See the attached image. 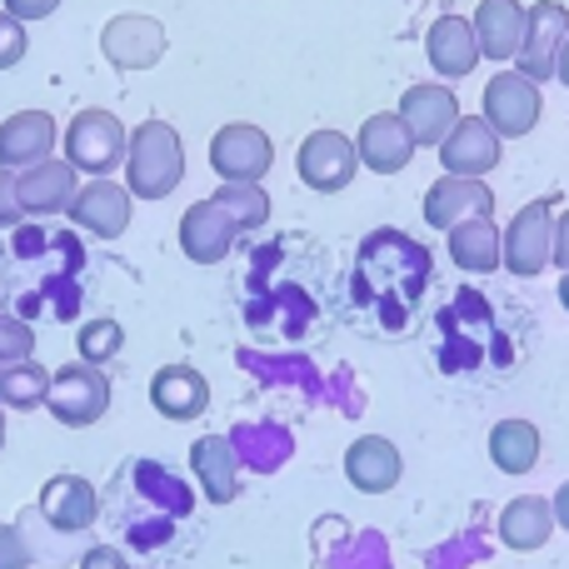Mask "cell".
Masks as SVG:
<instances>
[{
	"label": "cell",
	"instance_id": "cell-40",
	"mask_svg": "<svg viewBox=\"0 0 569 569\" xmlns=\"http://www.w3.org/2000/svg\"><path fill=\"white\" fill-rule=\"evenodd\" d=\"M0 445H6V415H0Z\"/></svg>",
	"mask_w": 569,
	"mask_h": 569
},
{
	"label": "cell",
	"instance_id": "cell-23",
	"mask_svg": "<svg viewBox=\"0 0 569 569\" xmlns=\"http://www.w3.org/2000/svg\"><path fill=\"white\" fill-rule=\"evenodd\" d=\"M150 405H156L166 420H196L210 405V385H206V375L190 370V365H166V370H156V380H150Z\"/></svg>",
	"mask_w": 569,
	"mask_h": 569
},
{
	"label": "cell",
	"instance_id": "cell-14",
	"mask_svg": "<svg viewBox=\"0 0 569 569\" xmlns=\"http://www.w3.org/2000/svg\"><path fill=\"white\" fill-rule=\"evenodd\" d=\"M355 150H360V166H370L375 176H400L420 146H415L410 126L400 120V110H375V116H365Z\"/></svg>",
	"mask_w": 569,
	"mask_h": 569
},
{
	"label": "cell",
	"instance_id": "cell-6",
	"mask_svg": "<svg viewBox=\"0 0 569 569\" xmlns=\"http://www.w3.org/2000/svg\"><path fill=\"white\" fill-rule=\"evenodd\" d=\"M295 170H300V180L310 190H320V196H335V190H345L355 180V170H360V150H355L350 136H340V130H310V136L300 140V150H295Z\"/></svg>",
	"mask_w": 569,
	"mask_h": 569
},
{
	"label": "cell",
	"instance_id": "cell-37",
	"mask_svg": "<svg viewBox=\"0 0 569 569\" xmlns=\"http://www.w3.org/2000/svg\"><path fill=\"white\" fill-rule=\"evenodd\" d=\"M550 510H555V525H565V530H569V480L560 485V490H555Z\"/></svg>",
	"mask_w": 569,
	"mask_h": 569
},
{
	"label": "cell",
	"instance_id": "cell-19",
	"mask_svg": "<svg viewBox=\"0 0 569 569\" xmlns=\"http://www.w3.org/2000/svg\"><path fill=\"white\" fill-rule=\"evenodd\" d=\"M475 40H480L485 60H515L525 46V26H530V6L520 0H480V10L470 16Z\"/></svg>",
	"mask_w": 569,
	"mask_h": 569
},
{
	"label": "cell",
	"instance_id": "cell-25",
	"mask_svg": "<svg viewBox=\"0 0 569 569\" xmlns=\"http://www.w3.org/2000/svg\"><path fill=\"white\" fill-rule=\"evenodd\" d=\"M445 236H450V260L465 276L500 270V226H495V216H470L460 226H450Z\"/></svg>",
	"mask_w": 569,
	"mask_h": 569
},
{
	"label": "cell",
	"instance_id": "cell-18",
	"mask_svg": "<svg viewBox=\"0 0 569 569\" xmlns=\"http://www.w3.org/2000/svg\"><path fill=\"white\" fill-rule=\"evenodd\" d=\"M76 166L70 160H36L16 176V196L26 216H66L70 200H76Z\"/></svg>",
	"mask_w": 569,
	"mask_h": 569
},
{
	"label": "cell",
	"instance_id": "cell-22",
	"mask_svg": "<svg viewBox=\"0 0 569 569\" xmlns=\"http://www.w3.org/2000/svg\"><path fill=\"white\" fill-rule=\"evenodd\" d=\"M56 150V120L46 110H16L0 126V166L6 170H26L36 160H50Z\"/></svg>",
	"mask_w": 569,
	"mask_h": 569
},
{
	"label": "cell",
	"instance_id": "cell-34",
	"mask_svg": "<svg viewBox=\"0 0 569 569\" xmlns=\"http://www.w3.org/2000/svg\"><path fill=\"white\" fill-rule=\"evenodd\" d=\"M80 569H130V560L116 550V545H96V550H86Z\"/></svg>",
	"mask_w": 569,
	"mask_h": 569
},
{
	"label": "cell",
	"instance_id": "cell-36",
	"mask_svg": "<svg viewBox=\"0 0 569 569\" xmlns=\"http://www.w3.org/2000/svg\"><path fill=\"white\" fill-rule=\"evenodd\" d=\"M550 266L569 270V210H565L560 220H555V256H550Z\"/></svg>",
	"mask_w": 569,
	"mask_h": 569
},
{
	"label": "cell",
	"instance_id": "cell-33",
	"mask_svg": "<svg viewBox=\"0 0 569 569\" xmlns=\"http://www.w3.org/2000/svg\"><path fill=\"white\" fill-rule=\"evenodd\" d=\"M0 569H30V550L16 525H0Z\"/></svg>",
	"mask_w": 569,
	"mask_h": 569
},
{
	"label": "cell",
	"instance_id": "cell-32",
	"mask_svg": "<svg viewBox=\"0 0 569 569\" xmlns=\"http://www.w3.org/2000/svg\"><path fill=\"white\" fill-rule=\"evenodd\" d=\"M26 220V210H20V196H16V170L0 166V230L20 226Z\"/></svg>",
	"mask_w": 569,
	"mask_h": 569
},
{
	"label": "cell",
	"instance_id": "cell-13",
	"mask_svg": "<svg viewBox=\"0 0 569 569\" xmlns=\"http://www.w3.org/2000/svg\"><path fill=\"white\" fill-rule=\"evenodd\" d=\"M130 200L136 196H130L126 186H116L110 176H90V186L76 190V200H70L66 216L76 220L86 236L116 240V236H126V226H130Z\"/></svg>",
	"mask_w": 569,
	"mask_h": 569
},
{
	"label": "cell",
	"instance_id": "cell-28",
	"mask_svg": "<svg viewBox=\"0 0 569 569\" xmlns=\"http://www.w3.org/2000/svg\"><path fill=\"white\" fill-rule=\"evenodd\" d=\"M216 200L230 210V220L240 226V236L246 230H260L270 220V196L260 180H226V186L216 190Z\"/></svg>",
	"mask_w": 569,
	"mask_h": 569
},
{
	"label": "cell",
	"instance_id": "cell-35",
	"mask_svg": "<svg viewBox=\"0 0 569 569\" xmlns=\"http://www.w3.org/2000/svg\"><path fill=\"white\" fill-rule=\"evenodd\" d=\"M6 10L16 20H46V16H56L60 10V0H6Z\"/></svg>",
	"mask_w": 569,
	"mask_h": 569
},
{
	"label": "cell",
	"instance_id": "cell-30",
	"mask_svg": "<svg viewBox=\"0 0 569 569\" xmlns=\"http://www.w3.org/2000/svg\"><path fill=\"white\" fill-rule=\"evenodd\" d=\"M36 355V330H30L20 315L0 310V365H16Z\"/></svg>",
	"mask_w": 569,
	"mask_h": 569
},
{
	"label": "cell",
	"instance_id": "cell-9",
	"mask_svg": "<svg viewBox=\"0 0 569 569\" xmlns=\"http://www.w3.org/2000/svg\"><path fill=\"white\" fill-rule=\"evenodd\" d=\"M435 150H440L445 176H480L485 180L495 166H500L505 140L495 136V126L485 116H460L455 120V130Z\"/></svg>",
	"mask_w": 569,
	"mask_h": 569
},
{
	"label": "cell",
	"instance_id": "cell-16",
	"mask_svg": "<svg viewBox=\"0 0 569 569\" xmlns=\"http://www.w3.org/2000/svg\"><path fill=\"white\" fill-rule=\"evenodd\" d=\"M425 60L440 80H465L480 66V40H475L470 16H440L430 30H425Z\"/></svg>",
	"mask_w": 569,
	"mask_h": 569
},
{
	"label": "cell",
	"instance_id": "cell-27",
	"mask_svg": "<svg viewBox=\"0 0 569 569\" xmlns=\"http://www.w3.org/2000/svg\"><path fill=\"white\" fill-rule=\"evenodd\" d=\"M46 390L50 370H40L30 360L0 365V410H36V405H46Z\"/></svg>",
	"mask_w": 569,
	"mask_h": 569
},
{
	"label": "cell",
	"instance_id": "cell-11",
	"mask_svg": "<svg viewBox=\"0 0 569 569\" xmlns=\"http://www.w3.org/2000/svg\"><path fill=\"white\" fill-rule=\"evenodd\" d=\"M565 36H569V10L560 0H535L530 26H525V46H520V56H515V70L530 76L535 86L555 80V56H560Z\"/></svg>",
	"mask_w": 569,
	"mask_h": 569
},
{
	"label": "cell",
	"instance_id": "cell-24",
	"mask_svg": "<svg viewBox=\"0 0 569 569\" xmlns=\"http://www.w3.org/2000/svg\"><path fill=\"white\" fill-rule=\"evenodd\" d=\"M495 535H500L505 550H540L545 540L555 535V510L550 500H540V495H520V500H510L500 510V520H495Z\"/></svg>",
	"mask_w": 569,
	"mask_h": 569
},
{
	"label": "cell",
	"instance_id": "cell-1",
	"mask_svg": "<svg viewBox=\"0 0 569 569\" xmlns=\"http://www.w3.org/2000/svg\"><path fill=\"white\" fill-rule=\"evenodd\" d=\"M186 180V140L170 120H146L126 146V190L136 200H166Z\"/></svg>",
	"mask_w": 569,
	"mask_h": 569
},
{
	"label": "cell",
	"instance_id": "cell-39",
	"mask_svg": "<svg viewBox=\"0 0 569 569\" xmlns=\"http://www.w3.org/2000/svg\"><path fill=\"white\" fill-rule=\"evenodd\" d=\"M560 305H565V310H569V270H565V276H560Z\"/></svg>",
	"mask_w": 569,
	"mask_h": 569
},
{
	"label": "cell",
	"instance_id": "cell-29",
	"mask_svg": "<svg viewBox=\"0 0 569 569\" xmlns=\"http://www.w3.org/2000/svg\"><path fill=\"white\" fill-rule=\"evenodd\" d=\"M80 360L86 365H106L120 355V345H126V330H120L116 320H90L86 330H80Z\"/></svg>",
	"mask_w": 569,
	"mask_h": 569
},
{
	"label": "cell",
	"instance_id": "cell-4",
	"mask_svg": "<svg viewBox=\"0 0 569 569\" xmlns=\"http://www.w3.org/2000/svg\"><path fill=\"white\" fill-rule=\"evenodd\" d=\"M480 116L495 126L500 140H520L540 126L545 116V96L530 76L520 70H500V76L485 80V96H480Z\"/></svg>",
	"mask_w": 569,
	"mask_h": 569
},
{
	"label": "cell",
	"instance_id": "cell-38",
	"mask_svg": "<svg viewBox=\"0 0 569 569\" xmlns=\"http://www.w3.org/2000/svg\"><path fill=\"white\" fill-rule=\"evenodd\" d=\"M555 80H560V86H569V36H565L560 56H555Z\"/></svg>",
	"mask_w": 569,
	"mask_h": 569
},
{
	"label": "cell",
	"instance_id": "cell-10",
	"mask_svg": "<svg viewBox=\"0 0 569 569\" xmlns=\"http://www.w3.org/2000/svg\"><path fill=\"white\" fill-rule=\"evenodd\" d=\"M395 110H400V120L410 126L415 146H440V140L455 130V120L465 116L460 96H455L445 80H420V86H410Z\"/></svg>",
	"mask_w": 569,
	"mask_h": 569
},
{
	"label": "cell",
	"instance_id": "cell-31",
	"mask_svg": "<svg viewBox=\"0 0 569 569\" xmlns=\"http://www.w3.org/2000/svg\"><path fill=\"white\" fill-rule=\"evenodd\" d=\"M26 20H16L10 10H0V70H10V66H20L26 60Z\"/></svg>",
	"mask_w": 569,
	"mask_h": 569
},
{
	"label": "cell",
	"instance_id": "cell-3",
	"mask_svg": "<svg viewBox=\"0 0 569 569\" xmlns=\"http://www.w3.org/2000/svg\"><path fill=\"white\" fill-rule=\"evenodd\" d=\"M46 410L60 425H70V430H86V425H96L110 410V380L100 375V365L70 360L66 370H50Z\"/></svg>",
	"mask_w": 569,
	"mask_h": 569
},
{
	"label": "cell",
	"instance_id": "cell-20",
	"mask_svg": "<svg viewBox=\"0 0 569 569\" xmlns=\"http://www.w3.org/2000/svg\"><path fill=\"white\" fill-rule=\"evenodd\" d=\"M400 470H405V460L385 435H360V440L345 450V480L360 495H390L395 485H400Z\"/></svg>",
	"mask_w": 569,
	"mask_h": 569
},
{
	"label": "cell",
	"instance_id": "cell-15",
	"mask_svg": "<svg viewBox=\"0 0 569 569\" xmlns=\"http://www.w3.org/2000/svg\"><path fill=\"white\" fill-rule=\"evenodd\" d=\"M470 216H495V190L480 176H440L425 190V226L450 230Z\"/></svg>",
	"mask_w": 569,
	"mask_h": 569
},
{
	"label": "cell",
	"instance_id": "cell-7",
	"mask_svg": "<svg viewBox=\"0 0 569 569\" xmlns=\"http://www.w3.org/2000/svg\"><path fill=\"white\" fill-rule=\"evenodd\" d=\"M270 166H276V146L250 120H230L210 136V170L220 180H266Z\"/></svg>",
	"mask_w": 569,
	"mask_h": 569
},
{
	"label": "cell",
	"instance_id": "cell-12",
	"mask_svg": "<svg viewBox=\"0 0 569 569\" xmlns=\"http://www.w3.org/2000/svg\"><path fill=\"white\" fill-rule=\"evenodd\" d=\"M236 240H240V226L230 220V210L220 206L216 196L196 200V206L180 216V250H186L196 266H220V260L236 250Z\"/></svg>",
	"mask_w": 569,
	"mask_h": 569
},
{
	"label": "cell",
	"instance_id": "cell-26",
	"mask_svg": "<svg viewBox=\"0 0 569 569\" xmlns=\"http://www.w3.org/2000/svg\"><path fill=\"white\" fill-rule=\"evenodd\" d=\"M490 460L505 475H530L540 465V430L530 420H500L490 430Z\"/></svg>",
	"mask_w": 569,
	"mask_h": 569
},
{
	"label": "cell",
	"instance_id": "cell-2",
	"mask_svg": "<svg viewBox=\"0 0 569 569\" xmlns=\"http://www.w3.org/2000/svg\"><path fill=\"white\" fill-rule=\"evenodd\" d=\"M126 146L130 130L120 126V116H110L100 106L80 110L66 126V160L76 170H86V176H110L116 166H126Z\"/></svg>",
	"mask_w": 569,
	"mask_h": 569
},
{
	"label": "cell",
	"instance_id": "cell-5",
	"mask_svg": "<svg viewBox=\"0 0 569 569\" xmlns=\"http://www.w3.org/2000/svg\"><path fill=\"white\" fill-rule=\"evenodd\" d=\"M555 256V216L550 200H535V206H520L515 220L500 230V266L520 280H535Z\"/></svg>",
	"mask_w": 569,
	"mask_h": 569
},
{
	"label": "cell",
	"instance_id": "cell-21",
	"mask_svg": "<svg viewBox=\"0 0 569 569\" xmlns=\"http://www.w3.org/2000/svg\"><path fill=\"white\" fill-rule=\"evenodd\" d=\"M190 470H196L210 505H230L240 495V455L236 440H226V435H200L190 445Z\"/></svg>",
	"mask_w": 569,
	"mask_h": 569
},
{
	"label": "cell",
	"instance_id": "cell-8",
	"mask_svg": "<svg viewBox=\"0 0 569 569\" xmlns=\"http://www.w3.org/2000/svg\"><path fill=\"white\" fill-rule=\"evenodd\" d=\"M166 26L156 16H140V10H126L116 16L106 30H100V56L116 70H150L160 56H166Z\"/></svg>",
	"mask_w": 569,
	"mask_h": 569
},
{
	"label": "cell",
	"instance_id": "cell-17",
	"mask_svg": "<svg viewBox=\"0 0 569 569\" xmlns=\"http://www.w3.org/2000/svg\"><path fill=\"white\" fill-rule=\"evenodd\" d=\"M96 515H100V495L90 480H80V475H50L46 480V490H40V520L56 535L90 530Z\"/></svg>",
	"mask_w": 569,
	"mask_h": 569
}]
</instances>
